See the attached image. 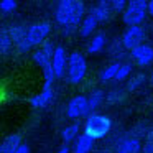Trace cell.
<instances>
[{"instance_id":"obj_1","label":"cell","mask_w":153,"mask_h":153,"mask_svg":"<svg viewBox=\"0 0 153 153\" xmlns=\"http://www.w3.org/2000/svg\"><path fill=\"white\" fill-rule=\"evenodd\" d=\"M86 18V4L81 0H61L56 7V22L63 27L66 35H71L74 28Z\"/></svg>"},{"instance_id":"obj_2","label":"cell","mask_w":153,"mask_h":153,"mask_svg":"<svg viewBox=\"0 0 153 153\" xmlns=\"http://www.w3.org/2000/svg\"><path fill=\"white\" fill-rule=\"evenodd\" d=\"M112 128V120L110 117L104 115V114H91L87 115L86 122H84V133L87 137H91L92 140L102 138Z\"/></svg>"},{"instance_id":"obj_3","label":"cell","mask_w":153,"mask_h":153,"mask_svg":"<svg viewBox=\"0 0 153 153\" xmlns=\"http://www.w3.org/2000/svg\"><path fill=\"white\" fill-rule=\"evenodd\" d=\"M146 13H148V4L145 0H132V2H128L125 12L122 13L123 23L127 27H140V23L145 20Z\"/></svg>"},{"instance_id":"obj_4","label":"cell","mask_w":153,"mask_h":153,"mask_svg":"<svg viewBox=\"0 0 153 153\" xmlns=\"http://www.w3.org/2000/svg\"><path fill=\"white\" fill-rule=\"evenodd\" d=\"M86 73H87L86 58H84L79 51L71 53L69 58H68V71H66L68 81H69L71 84H79L81 81L84 79Z\"/></svg>"},{"instance_id":"obj_5","label":"cell","mask_w":153,"mask_h":153,"mask_svg":"<svg viewBox=\"0 0 153 153\" xmlns=\"http://www.w3.org/2000/svg\"><path fill=\"white\" fill-rule=\"evenodd\" d=\"M51 31V25L48 22H38V23H33L28 27V43L31 45V48L38 46L40 48L45 41H48V35Z\"/></svg>"},{"instance_id":"obj_6","label":"cell","mask_w":153,"mask_h":153,"mask_svg":"<svg viewBox=\"0 0 153 153\" xmlns=\"http://www.w3.org/2000/svg\"><path fill=\"white\" fill-rule=\"evenodd\" d=\"M143 40H145V30L142 27H127L122 35V46L133 51L135 48L145 45Z\"/></svg>"},{"instance_id":"obj_7","label":"cell","mask_w":153,"mask_h":153,"mask_svg":"<svg viewBox=\"0 0 153 153\" xmlns=\"http://www.w3.org/2000/svg\"><path fill=\"white\" fill-rule=\"evenodd\" d=\"M89 110V99L86 96H74L66 107V115L69 119H79V117L86 115Z\"/></svg>"},{"instance_id":"obj_8","label":"cell","mask_w":153,"mask_h":153,"mask_svg":"<svg viewBox=\"0 0 153 153\" xmlns=\"http://www.w3.org/2000/svg\"><path fill=\"white\" fill-rule=\"evenodd\" d=\"M53 97H54V87L51 84H43V89L30 99V105L33 109H43L53 100Z\"/></svg>"},{"instance_id":"obj_9","label":"cell","mask_w":153,"mask_h":153,"mask_svg":"<svg viewBox=\"0 0 153 153\" xmlns=\"http://www.w3.org/2000/svg\"><path fill=\"white\" fill-rule=\"evenodd\" d=\"M53 71L58 79L64 77V74L68 71V58L63 46H56V51L53 54Z\"/></svg>"},{"instance_id":"obj_10","label":"cell","mask_w":153,"mask_h":153,"mask_svg":"<svg viewBox=\"0 0 153 153\" xmlns=\"http://www.w3.org/2000/svg\"><path fill=\"white\" fill-rule=\"evenodd\" d=\"M130 54L138 66H148L153 63V48L150 45H142L133 51H130Z\"/></svg>"},{"instance_id":"obj_11","label":"cell","mask_w":153,"mask_h":153,"mask_svg":"<svg viewBox=\"0 0 153 153\" xmlns=\"http://www.w3.org/2000/svg\"><path fill=\"white\" fill-rule=\"evenodd\" d=\"M91 15L97 18V22H107L112 17L114 10H112V2H107V0H100L97 4H94L91 7Z\"/></svg>"},{"instance_id":"obj_12","label":"cell","mask_w":153,"mask_h":153,"mask_svg":"<svg viewBox=\"0 0 153 153\" xmlns=\"http://www.w3.org/2000/svg\"><path fill=\"white\" fill-rule=\"evenodd\" d=\"M143 143L138 138H123L117 145V153H142Z\"/></svg>"},{"instance_id":"obj_13","label":"cell","mask_w":153,"mask_h":153,"mask_svg":"<svg viewBox=\"0 0 153 153\" xmlns=\"http://www.w3.org/2000/svg\"><path fill=\"white\" fill-rule=\"evenodd\" d=\"M22 145H23V143H22L20 135L12 133V135H8L7 138L2 142V145H0V153H17V150L20 148Z\"/></svg>"},{"instance_id":"obj_14","label":"cell","mask_w":153,"mask_h":153,"mask_svg":"<svg viewBox=\"0 0 153 153\" xmlns=\"http://www.w3.org/2000/svg\"><path fill=\"white\" fill-rule=\"evenodd\" d=\"M8 35H10V38H12V41H13L15 46H18L20 43H23V41L27 40L28 28H25L23 25H20V23H15V25H12V27L8 28Z\"/></svg>"},{"instance_id":"obj_15","label":"cell","mask_w":153,"mask_h":153,"mask_svg":"<svg viewBox=\"0 0 153 153\" xmlns=\"http://www.w3.org/2000/svg\"><path fill=\"white\" fill-rule=\"evenodd\" d=\"M94 146V140L91 137H87L86 133L77 137V140L73 145V153H91Z\"/></svg>"},{"instance_id":"obj_16","label":"cell","mask_w":153,"mask_h":153,"mask_svg":"<svg viewBox=\"0 0 153 153\" xmlns=\"http://www.w3.org/2000/svg\"><path fill=\"white\" fill-rule=\"evenodd\" d=\"M97 25H99L97 18L94 17V15L87 13V15H86V18L82 20V23H81V27H79V33H81V36H84V38L91 36V35H92L94 31H96Z\"/></svg>"},{"instance_id":"obj_17","label":"cell","mask_w":153,"mask_h":153,"mask_svg":"<svg viewBox=\"0 0 153 153\" xmlns=\"http://www.w3.org/2000/svg\"><path fill=\"white\" fill-rule=\"evenodd\" d=\"M105 46V35L104 33H97L96 36H92V40L87 45V53L89 54H99Z\"/></svg>"},{"instance_id":"obj_18","label":"cell","mask_w":153,"mask_h":153,"mask_svg":"<svg viewBox=\"0 0 153 153\" xmlns=\"http://www.w3.org/2000/svg\"><path fill=\"white\" fill-rule=\"evenodd\" d=\"M33 61L41 68V71L48 69V68H53V58H50L46 53H45L41 48H36L33 53Z\"/></svg>"},{"instance_id":"obj_19","label":"cell","mask_w":153,"mask_h":153,"mask_svg":"<svg viewBox=\"0 0 153 153\" xmlns=\"http://www.w3.org/2000/svg\"><path fill=\"white\" fill-rule=\"evenodd\" d=\"M77 137H79V125H77V123L66 125L61 130V138H63L64 145H68V143H71V142H76Z\"/></svg>"},{"instance_id":"obj_20","label":"cell","mask_w":153,"mask_h":153,"mask_svg":"<svg viewBox=\"0 0 153 153\" xmlns=\"http://www.w3.org/2000/svg\"><path fill=\"white\" fill-rule=\"evenodd\" d=\"M120 66H122L120 63H112V64H109L105 69H102V73H100V76H99L100 82H107V81H112V79L115 81Z\"/></svg>"},{"instance_id":"obj_21","label":"cell","mask_w":153,"mask_h":153,"mask_svg":"<svg viewBox=\"0 0 153 153\" xmlns=\"http://www.w3.org/2000/svg\"><path fill=\"white\" fill-rule=\"evenodd\" d=\"M87 99H89V107H91V110H92V114H94V110L99 109L107 97H105V94H104V91L96 89V91H92V92H91V96L87 97Z\"/></svg>"},{"instance_id":"obj_22","label":"cell","mask_w":153,"mask_h":153,"mask_svg":"<svg viewBox=\"0 0 153 153\" xmlns=\"http://www.w3.org/2000/svg\"><path fill=\"white\" fill-rule=\"evenodd\" d=\"M12 45H13V41H12L10 35H8V30L4 28L0 31V51H2V54H8Z\"/></svg>"},{"instance_id":"obj_23","label":"cell","mask_w":153,"mask_h":153,"mask_svg":"<svg viewBox=\"0 0 153 153\" xmlns=\"http://www.w3.org/2000/svg\"><path fill=\"white\" fill-rule=\"evenodd\" d=\"M143 82H145V76H143V74H135V76H132V77L128 79L125 89L128 91V92H133V91L140 89Z\"/></svg>"},{"instance_id":"obj_24","label":"cell","mask_w":153,"mask_h":153,"mask_svg":"<svg viewBox=\"0 0 153 153\" xmlns=\"http://www.w3.org/2000/svg\"><path fill=\"white\" fill-rule=\"evenodd\" d=\"M125 91L127 89H112L107 94V102L109 104H119L125 99Z\"/></svg>"},{"instance_id":"obj_25","label":"cell","mask_w":153,"mask_h":153,"mask_svg":"<svg viewBox=\"0 0 153 153\" xmlns=\"http://www.w3.org/2000/svg\"><path fill=\"white\" fill-rule=\"evenodd\" d=\"M130 73H132V64H128V63H122V66H120L119 73H117L115 81H117V82H122V81H125L127 77L130 76Z\"/></svg>"},{"instance_id":"obj_26","label":"cell","mask_w":153,"mask_h":153,"mask_svg":"<svg viewBox=\"0 0 153 153\" xmlns=\"http://www.w3.org/2000/svg\"><path fill=\"white\" fill-rule=\"evenodd\" d=\"M142 153H153V127L146 132L145 142H143V148Z\"/></svg>"},{"instance_id":"obj_27","label":"cell","mask_w":153,"mask_h":153,"mask_svg":"<svg viewBox=\"0 0 153 153\" xmlns=\"http://www.w3.org/2000/svg\"><path fill=\"white\" fill-rule=\"evenodd\" d=\"M17 8V2L15 0H2L0 2V12L4 15H8Z\"/></svg>"},{"instance_id":"obj_28","label":"cell","mask_w":153,"mask_h":153,"mask_svg":"<svg viewBox=\"0 0 153 153\" xmlns=\"http://www.w3.org/2000/svg\"><path fill=\"white\" fill-rule=\"evenodd\" d=\"M127 2H123V0H112V10H114V13H119V12H125V8H127Z\"/></svg>"},{"instance_id":"obj_29","label":"cell","mask_w":153,"mask_h":153,"mask_svg":"<svg viewBox=\"0 0 153 153\" xmlns=\"http://www.w3.org/2000/svg\"><path fill=\"white\" fill-rule=\"evenodd\" d=\"M17 153H30V146H28L27 143H23V145L17 150Z\"/></svg>"},{"instance_id":"obj_30","label":"cell","mask_w":153,"mask_h":153,"mask_svg":"<svg viewBox=\"0 0 153 153\" xmlns=\"http://www.w3.org/2000/svg\"><path fill=\"white\" fill-rule=\"evenodd\" d=\"M56 153H71V150H69V146H68V145H63Z\"/></svg>"},{"instance_id":"obj_31","label":"cell","mask_w":153,"mask_h":153,"mask_svg":"<svg viewBox=\"0 0 153 153\" xmlns=\"http://www.w3.org/2000/svg\"><path fill=\"white\" fill-rule=\"evenodd\" d=\"M148 13L153 17V0H152V2H148Z\"/></svg>"},{"instance_id":"obj_32","label":"cell","mask_w":153,"mask_h":153,"mask_svg":"<svg viewBox=\"0 0 153 153\" xmlns=\"http://www.w3.org/2000/svg\"><path fill=\"white\" fill-rule=\"evenodd\" d=\"M150 81H152V84H153V73H152V77H150Z\"/></svg>"}]
</instances>
